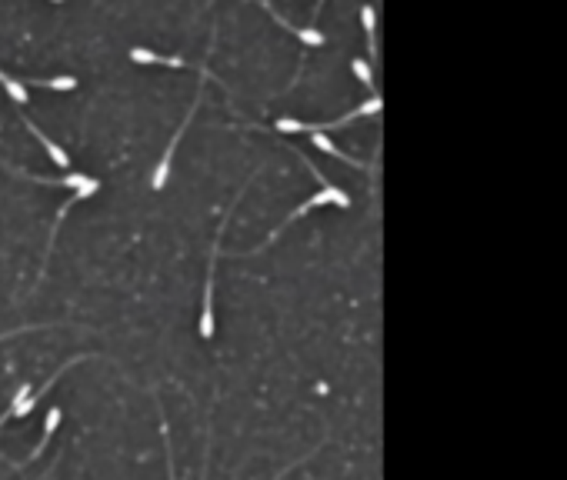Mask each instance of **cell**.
Here are the masks:
<instances>
[{
    "mask_svg": "<svg viewBox=\"0 0 567 480\" xmlns=\"http://www.w3.org/2000/svg\"><path fill=\"white\" fill-rule=\"evenodd\" d=\"M224 227H227V217L217 227V240L224 234ZM217 240H214V247H211V267H207V287H204V310H200V337L204 340L214 337V270H217V254H220Z\"/></svg>",
    "mask_w": 567,
    "mask_h": 480,
    "instance_id": "6da1fadb",
    "label": "cell"
},
{
    "mask_svg": "<svg viewBox=\"0 0 567 480\" xmlns=\"http://www.w3.org/2000/svg\"><path fill=\"white\" fill-rule=\"evenodd\" d=\"M197 107H200V93H197V100H194V107H190V114L184 117V123H181V130L170 137V144H167V150H164V157H160V164L153 167L151 190H164V183H167V174H170V157H174V150H177V144H181V134H184L187 127H190V120H194V114H197Z\"/></svg>",
    "mask_w": 567,
    "mask_h": 480,
    "instance_id": "7a4b0ae2",
    "label": "cell"
},
{
    "mask_svg": "<svg viewBox=\"0 0 567 480\" xmlns=\"http://www.w3.org/2000/svg\"><path fill=\"white\" fill-rule=\"evenodd\" d=\"M24 123H27V130H31V134L37 137V140H40V147L47 150V157H50L54 164L61 167V170H67V167H70V157H67V150H63L61 144H54V140H50V137H47L44 130H40V127H37V123H33L31 117H24Z\"/></svg>",
    "mask_w": 567,
    "mask_h": 480,
    "instance_id": "3957f363",
    "label": "cell"
},
{
    "mask_svg": "<svg viewBox=\"0 0 567 480\" xmlns=\"http://www.w3.org/2000/svg\"><path fill=\"white\" fill-rule=\"evenodd\" d=\"M261 7H267V10H271V17H274L277 24H280L284 30H291V33H294V37H297V40H301L304 47H324V44H327V37H324L321 30H314V27H291L287 20H280V17L274 14V7H271L267 0H261Z\"/></svg>",
    "mask_w": 567,
    "mask_h": 480,
    "instance_id": "277c9868",
    "label": "cell"
},
{
    "mask_svg": "<svg viewBox=\"0 0 567 480\" xmlns=\"http://www.w3.org/2000/svg\"><path fill=\"white\" fill-rule=\"evenodd\" d=\"M127 57L134 60V63H164V67H187L184 57H167V54H153L147 47H130V54Z\"/></svg>",
    "mask_w": 567,
    "mask_h": 480,
    "instance_id": "5b68a950",
    "label": "cell"
},
{
    "mask_svg": "<svg viewBox=\"0 0 567 480\" xmlns=\"http://www.w3.org/2000/svg\"><path fill=\"white\" fill-rule=\"evenodd\" d=\"M310 140H314V147H321L324 153H331V157H334V160H340V164H351V167H364V164H361V160H354L351 153H344V150H340L338 144H334V140H331V137L324 134V130H317V134H310Z\"/></svg>",
    "mask_w": 567,
    "mask_h": 480,
    "instance_id": "8992f818",
    "label": "cell"
},
{
    "mask_svg": "<svg viewBox=\"0 0 567 480\" xmlns=\"http://www.w3.org/2000/svg\"><path fill=\"white\" fill-rule=\"evenodd\" d=\"M361 27H364V33H368L370 57L377 60V14H374V7H370V3H364V7H361Z\"/></svg>",
    "mask_w": 567,
    "mask_h": 480,
    "instance_id": "52a82bcc",
    "label": "cell"
},
{
    "mask_svg": "<svg viewBox=\"0 0 567 480\" xmlns=\"http://www.w3.org/2000/svg\"><path fill=\"white\" fill-rule=\"evenodd\" d=\"M61 417H63V414H61V407H50V410H47V420H44V437H40V444H37V447L31 450V460H37V457L44 453V447H47V444H50V437H54V430L61 427Z\"/></svg>",
    "mask_w": 567,
    "mask_h": 480,
    "instance_id": "ba28073f",
    "label": "cell"
},
{
    "mask_svg": "<svg viewBox=\"0 0 567 480\" xmlns=\"http://www.w3.org/2000/svg\"><path fill=\"white\" fill-rule=\"evenodd\" d=\"M274 127L280 134H317V130H324V123H304V120H294V117H280Z\"/></svg>",
    "mask_w": 567,
    "mask_h": 480,
    "instance_id": "9c48e42d",
    "label": "cell"
},
{
    "mask_svg": "<svg viewBox=\"0 0 567 480\" xmlns=\"http://www.w3.org/2000/svg\"><path fill=\"white\" fill-rule=\"evenodd\" d=\"M0 87L7 90V93H10V100H14V104H20V107L27 104V100H31V93H27V87H24L20 80H14V77H10V74H3V70H0Z\"/></svg>",
    "mask_w": 567,
    "mask_h": 480,
    "instance_id": "30bf717a",
    "label": "cell"
},
{
    "mask_svg": "<svg viewBox=\"0 0 567 480\" xmlns=\"http://www.w3.org/2000/svg\"><path fill=\"white\" fill-rule=\"evenodd\" d=\"M351 70H354V77H357V80H361L364 87H370V90H374V84H377V80H374V70H370V63H368V60L354 57V60H351Z\"/></svg>",
    "mask_w": 567,
    "mask_h": 480,
    "instance_id": "8fae6325",
    "label": "cell"
},
{
    "mask_svg": "<svg viewBox=\"0 0 567 480\" xmlns=\"http://www.w3.org/2000/svg\"><path fill=\"white\" fill-rule=\"evenodd\" d=\"M160 434H164V453H167V480H177L174 474V450H170V434H167V420L160 414Z\"/></svg>",
    "mask_w": 567,
    "mask_h": 480,
    "instance_id": "7c38bea8",
    "label": "cell"
},
{
    "mask_svg": "<svg viewBox=\"0 0 567 480\" xmlns=\"http://www.w3.org/2000/svg\"><path fill=\"white\" fill-rule=\"evenodd\" d=\"M50 3H63V0H50Z\"/></svg>",
    "mask_w": 567,
    "mask_h": 480,
    "instance_id": "4fadbf2b",
    "label": "cell"
},
{
    "mask_svg": "<svg viewBox=\"0 0 567 480\" xmlns=\"http://www.w3.org/2000/svg\"><path fill=\"white\" fill-rule=\"evenodd\" d=\"M317 7H324V0H317Z\"/></svg>",
    "mask_w": 567,
    "mask_h": 480,
    "instance_id": "5bb4252c",
    "label": "cell"
},
{
    "mask_svg": "<svg viewBox=\"0 0 567 480\" xmlns=\"http://www.w3.org/2000/svg\"><path fill=\"white\" fill-rule=\"evenodd\" d=\"M0 337H3V333H0Z\"/></svg>",
    "mask_w": 567,
    "mask_h": 480,
    "instance_id": "9a60e30c",
    "label": "cell"
}]
</instances>
